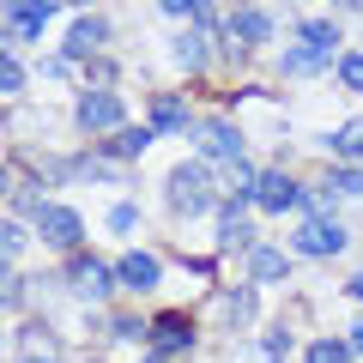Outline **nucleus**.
I'll list each match as a JSON object with an SVG mask.
<instances>
[{
    "label": "nucleus",
    "mask_w": 363,
    "mask_h": 363,
    "mask_svg": "<svg viewBox=\"0 0 363 363\" xmlns=\"http://www.w3.org/2000/svg\"><path fill=\"white\" fill-rule=\"evenodd\" d=\"M327 188H333V194H363V169H357V164L327 169Z\"/></svg>",
    "instance_id": "20"
},
{
    "label": "nucleus",
    "mask_w": 363,
    "mask_h": 363,
    "mask_svg": "<svg viewBox=\"0 0 363 363\" xmlns=\"http://www.w3.org/2000/svg\"><path fill=\"white\" fill-rule=\"evenodd\" d=\"M279 67H285V73H321V55H309V49H285V55H279Z\"/></svg>",
    "instance_id": "22"
},
{
    "label": "nucleus",
    "mask_w": 363,
    "mask_h": 363,
    "mask_svg": "<svg viewBox=\"0 0 363 363\" xmlns=\"http://www.w3.org/2000/svg\"><path fill=\"white\" fill-rule=\"evenodd\" d=\"M333 188H303V206H309V218H327V212H333Z\"/></svg>",
    "instance_id": "24"
},
{
    "label": "nucleus",
    "mask_w": 363,
    "mask_h": 363,
    "mask_svg": "<svg viewBox=\"0 0 363 363\" xmlns=\"http://www.w3.org/2000/svg\"><path fill=\"white\" fill-rule=\"evenodd\" d=\"M351 351H357V357H363V321L351 327Z\"/></svg>",
    "instance_id": "32"
},
{
    "label": "nucleus",
    "mask_w": 363,
    "mask_h": 363,
    "mask_svg": "<svg viewBox=\"0 0 363 363\" xmlns=\"http://www.w3.org/2000/svg\"><path fill=\"white\" fill-rule=\"evenodd\" d=\"M164 13L169 18H200V13H206V0H164Z\"/></svg>",
    "instance_id": "28"
},
{
    "label": "nucleus",
    "mask_w": 363,
    "mask_h": 363,
    "mask_svg": "<svg viewBox=\"0 0 363 363\" xmlns=\"http://www.w3.org/2000/svg\"><path fill=\"white\" fill-rule=\"evenodd\" d=\"M152 140H157V128H121L116 140H109V152H116V157H140Z\"/></svg>",
    "instance_id": "16"
},
{
    "label": "nucleus",
    "mask_w": 363,
    "mask_h": 363,
    "mask_svg": "<svg viewBox=\"0 0 363 363\" xmlns=\"http://www.w3.org/2000/svg\"><path fill=\"white\" fill-rule=\"evenodd\" d=\"M255 206L291 212V206H303V188H297L291 176H279V169H267V176H260V188H255Z\"/></svg>",
    "instance_id": "7"
},
{
    "label": "nucleus",
    "mask_w": 363,
    "mask_h": 363,
    "mask_svg": "<svg viewBox=\"0 0 363 363\" xmlns=\"http://www.w3.org/2000/svg\"><path fill=\"white\" fill-rule=\"evenodd\" d=\"M339 85H345V91H363V55H339Z\"/></svg>",
    "instance_id": "26"
},
{
    "label": "nucleus",
    "mask_w": 363,
    "mask_h": 363,
    "mask_svg": "<svg viewBox=\"0 0 363 363\" xmlns=\"http://www.w3.org/2000/svg\"><path fill=\"white\" fill-rule=\"evenodd\" d=\"M30 363H55V357H30Z\"/></svg>",
    "instance_id": "35"
},
{
    "label": "nucleus",
    "mask_w": 363,
    "mask_h": 363,
    "mask_svg": "<svg viewBox=\"0 0 363 363\" xmlns=\"http://www.w3.org/2000/svg\"><path fill=\"white\" fill-rule=\"evenodd\" d=\"M272 363H285V357H272Z\"/></svg>",
    "instance_id": "36"
},
{
    "label": "nucleus",
    "mask_w": 363,
    "mask_h": 363,
    "mask_svg": "<svg viewBox=\"0 0 363 363\" xmlns=\"http://www.w3.org/2000/svg\"><path fill=\"white\" fill-rule=\"evenodd\" d=\"M152 363H157V357H152Z\"/></svg>",
    "instance_id": "37"
},
{
    "label": "nucleus",
    "mask_w": 363,
    "mask_h": 363,
    "mask_svg": "<svg viewBox=\"0 0 363 363\" xmlns=\"http://www.w3.org/2000/svg\"><path fill=\"white\" fill-rule=\"evenodd\" d=\"M116 339H152V321H140V315H121V321H116Z\"/></svg>",
    "instance_id": "27"
},
{
    "label": "nucleus",
    "mask_w": 363,
    "mask_h": 363,
    "mask_svg": "<svg viewBox=\"0 0 363 363\" xmlns=\"http://www.w3.org/2000/svg\"><path fill=\"white\" fill-rule=\"evenodd\" d=\"M194 140H200V152H206V157H218V164H230V157H242V133H236V128H230L224 116L200 121V128H194Z\"/></svg>",
    "instance_id": "5"
},
{
    "label": "nucleus",
    "mask_w": 363,
    "mask_h": 363,
    "mask_svg": "<svg viewBox=\"0 0 363 363\" xmlns=\"http://www.w3.org/2000/svg\"><path fill=\"white\" fill-rule=\"evenodd\" d=\"M218 236H224V248H242V242H248V218H242V206H224V212H218Z\"/></svg>",
    "instance_id": "19"
},
{
    "label": "nucleus",
    "mask_w": 363,
    "mask_h": 363,
    "mask_svg": "<svg viewBox=\"0 0 363 363\" xmlns=\"http://www.w3.org/2000/svg\"><path fill=\"white\" fill-rule=\"evenodd\" d=\"M224 182L236 188V200H255V188H260V176L248 169V157H230V164H224Z\"/></svg>",
    "instance_id": "17"
},
{
    "label": "nucleus",
    "mask_w": 363,
    "mask_h": 363,
    "mask_svg": "<svg viewBox=\"0 0 363 363\" xmlns=\"http://www.w3.org/2000/svg\"><path fill=\"white\" fill-rule=\"evenodd\" d=\"M67 6H79V13H85V6H91V0H67Z\"/></svg>",
    "instance_id": "34"
},
{
    "label": "nucleus",
    "mask_w": 363,
    "mask_h": 363,
    "mask_svg": "<svg viewBox=\"0 0 363 363\" xmlns=\"http://www.w3.org/2000/svg\"><path fill=\"white\" fill-rule=\"evenodd\" d=\"M43 25H49L43 13H18V18H6V37H13V43H25V37H43Z\"/></svg>",
    "instance_id": "21"
},
{
    "label": "nucleus",
    "mask_w": 363,
    "mask_h": 363,
    "mask_svg": "<svg viewBox=\"0 0 363 363\" xmlns=\"http://www.w3.org/2000/svg\"><path fill=\"white\" fill-rule=\"evenodd\" d=\"M152 345H157V357H176V351H188V345H194V321H188L182 309L157 315V321H152Z\"/></svg>",
    "instance_id": "6"
},
{
    "label": "nucleus",
    "mask_w": 363,
    "mask_h": 363,
    "mask_svg": "<svg viewBox=\"0 0 363 363\" xmlns=\"http://www.w3.org/2000/svg\"><path fill=\"white\" fill-rule=\"evenodd\" d=\"M230 315H236V321H248V315H255V291H236V297H230Z\"/></svg>",
    "instance_id": "31"
},
{
    "label": "nucleus",
    "mask_w": 363,
    "mask_h": 363,
    "mask_svg": "<svg viewBox=\"0 0 363 363\" xmlns=\"http://www.w3.org/2000/svg\"><path fill=\"white\" fill-rule=\"evenodd\" d=\"M109 285H121V279H116V272H109L97 255H73V267H67V291H73V297L104 303V297H109Z\"/></svg>",
    "instance_id": "3"
},
{
    "label": "nucleus",
    "mask_w": 363,
    "mask_h": 363,
    "mask_svg": "<svg viewBox=\"0 0 363 363\" xmlns=\"http://www.w3.org/2000/svg\"><path fill=\"white\" fill-rule=\"evenodd\" d=\"M79 128H85V133H121V128H128L121 97H116V91H91V97H79Z\"/></svg>",
    "instance_id": "4"
},
{
    "label": "nucleus",
    "mask_w": 363,
    "mask_h": 363,
    "mask_svg": "<svg viewBox=\"0 0 363 363\" xmlns=\"http://www.w3.org/2000/svg\"><path fill=\"white\" fill-rule=\"evenodd\" d=\"M351 357H357V351H351V339H315L303 363H351Z\"/></svg>",
    "instance_id": "18"
},
{
    "label": "nucleus",
    "mask_w": 363,
    "mask_h": 363,
    "mask_svg": "<svg viewBox=\"0 0 363 363\" xmlns=\"http://www.w3.org/2000/svg\"><path fill=\"white\" fill-rule=\"evenodd\" d=\"M303 49L309 55H339V25H327V18H309V25H303Z\"/></svg>",
    "instance_id": "14"
},
{
    "label": "nucleus",
    "mask_w": 363,
    "mask_h": 363,
    "mask_svg": "<svg viewBox=\"0 0 363 363\" xmlns=\"http://www.w3.org/2000/svg\"><path fill=\"white\" fill-rule=\"evenodd\" d=\"M30 218H37V236L55 242V248H79V236H85V218H79L73 206H49V200H37Z\"/></svg>",
    "instance_id": "2"
},
{
    "label": "nucleus",
    "mask_w": 363,
    "mask_h": 363,
    "mask_svg": "<svg viewBox=\"0 0 363 363\" xmlns=\"http://www.w3.org/2000/svg\"><path fill=\"white\" fill-rule=\"evenodd\" d=\"M116 279H121L128 291H152V285H157V255H145V248H140V255H128V260L116 267Z\"/></svg>",
    "instance_id": "11"
},
{
    "label": "nucleus",
    "mask_w": 363,
    "mask_h": 363,
    "mask_svg": "<svg viewBox=\"0 0 363 363\" xmlns=\"http://www.w3.org/2000/svg\"><path fill=\"white\" fill-rule=\"evenodd\" d=\"M169 206H176L182 218L206 212L212 206V169L206 164H176L169 169Z\"/></svg>",
    "instance_id": "1"
},
{
    "label": "nucleus",
    "mask_w": 363,
    "mask_h": 363,
    "mask_svg": "<svg viewBox=\"0 0 363 363\" xmlns=\"http://www.w3.org/2000/svg\"><path fill=\"white\" fill-rule=\"evenodd\" d=\"M230 37H242V43H267V37H272V18L260 13V6H242V13H230Z\"/></svg>",
    "instance_id": "12"
},
{
    "label": "nucleus",
    "mask_w": 363,
    "mask_h": 363,
    "mask_svg": "<svg viewBox=\"0 0 363 363\" xmlns=\"http://www.w3.org/2000/svg\"><path fill=\"white\" fill-rule=\"evenodd\" d=\"M49 6H55V0H6V18H18V13H43V18H49Z\"/></svg>",
    "instance_id": "29"
},
{
    "label": "nucleus",
    "mask_w": 363,
    "mask_h": 363,
    "mask_svg": "<svg viewBox=\"0 0 363 363\" xmlns=\"http://www.w3.org/2000/svg\"><path fill=\"white\" fill-rule=\"evenodd\" d=\"M248 279H255V285H279V279H291V255L285 248H248Z\"/></svg>",
    "instance_id": "9"
},
{
    "label": "nucleus",
    "mask_w": 363,
    "mask_h": 363,
    "mask_svg": "<svg viewBox=\"0 0 363 363\" xmlns=\"http://www.w3.org/2000/svg\"><path fill=\"white\" fill-rule=\"evenodd\" d=\"M327 152L345 157V164H363V121H345L339 133H327Z\"/></svg>",
    "instance_id": "13"
},
{
    "label": "nucleus",
    "mask_w": 363,
    "mask_h": 363,
    "mask_svg": "<svg viewBox=\"0 0 363 363\" xmlns=\"http://www.w3.org/2000/svg\"><path fill=\"white\" fill-rule=\"evenodd\" d=\"M0 85H6V91H25V67L6 61V67H0Z\"/></svg>",
    "instance_id": "30"
},
{
    "label": "nucleus",
    "mask_w": 363,
    "mask_h": 363,
    "mask_svg": "<svg viewBox=\"0 0 363 363\" xmlns=\"http://www.w3.org/2000/svg\"><path fill=\"white\" fill-rule=\"evenodd\" d=\"M104 37H109V30H104V18L79 13V18H73V30H67V49H61V55H67V61H79V55H91Z\"/></svg>",
    "instance_id": "10"
},
{
    "label": "nucleus",
    "mask_w": 363,
    "mask_h": 363,
    "mask_svg": "<svg viewBox=\"0 0 363 363\" xmlns=\"http://www.w3.org/2000/svg\"><path fill=\"white\" fill-rule=\"evenodd\" d=\"M345 291H351V297H357V303H363V272H357V279H351V285H345Z\"/></svg>",
    "instance_id": "33"
},
{
    "label": "nucleus",
    "mask_w": 363,
    "mask_h": 363,
    "mask_svg": "<svg viewBox=\"0 0 363 363\" xmlns=\"http://www.w3.org/2000/svg\"><path fill=\"white\" fill-rule=\"evenodd\" d=\"M297 248L303 255H339V248H345V230H339L333 218H309L297 230Z\"/></svg>",
    "instance_id": "8"
},
{
    "label": "nucleus",
    "mask_w": 363,
    "mask_h": 363,
    "mask_svg": "<svg viewBox=\"0 0 363 363\" xmlns=\"http://www.w3.org/2000/svg\"><path fill=\"white\" fill-rule=\"evenodd\" d=\"M109 230H116V236H133V230H140V206H109Z\"/></svg>",
    "instance_id": "25"
},
{
    "label": "nucleus",
    "mask_w": 363,
    "mask_h": 363,
    "mask_svg": "<svg viewBox=\"0 0 363 363\" xmlns=\"http://www.w3.org/2000/svg\"><path fill=\"white\" fill-rule=\"evenodd\" d=\"M176 61L188 67V73H194V67L206 61V49H200V37H194V30H188V37H176Z\"/></svg>",
    "instance_id": "23"
},
{
    "label": "nucleus",
    "mask_w": 363,
    "mask_h": 363,
    "mask_svg": "<svg viewBox=\"0 0 363 363\" xmlns=\"http://www.w3.org/2000/svg\"><path fill=\"white\" fill-rule=\"evenodd\" d=\"M152 128L157 133H188V109H182L176 97H157L152 104Z\"/></svg>",
    "instance_id": "15"
}]
</instances>
